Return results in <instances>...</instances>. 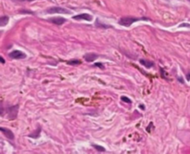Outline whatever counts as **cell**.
<instances>
[{"label": "cell", "mask_w": 190, "mask_h": 154, "mask_svg": "<svg viewBox=\"0 0 190 154\" xmlns=\"http://www.w3.org/2000/svg\"><path fill=\"white\" fill-rule=\"evenodd\" d=\"M145 18H142V19H137V18H130V17H124V18H122L121 20H119V24L122 25V26H126V27H129L131 26V24L137 22V20H143Z\"/></svg>", "instance_id": "obj_1"}, {"label": "cell", "mask_w": 190, "mask_h": 154, "mask_svg": "<svg viewBox=\"0 0 190 154\" xmlns=\"http://www.w3.org/2000/svg\"><path fill=\"white\" fill-rule=\"evenodd\" d=\"M47 12L49 14H53V13H61V14H68L71 11L64 8H61V7H52L47 9Z\"/></svg>", "instance_id": "obj_2"}, {"label": "cell", "mask_w": 190, "mask_h": 154, "mask_svg": "<svg viewBox=\"0 0 190 154\" xmlns=\"http://www.w3.org/2000/svg\"><path fill=\"white\" fill-rule=\"evenodd\" d=\"M18 110H19V105H15L12 107H9L8 109V114L10 120H14L17 117L18 114Z\"/></svg>", "instance_id": "obj_3"}, {"label": "cell", "mask_w": 190, "mask_h": 154, "mask_svg": "<svg viewBox=\"0 0 190 154\" xmlns=\"http://www.w3.org/2000/svg\"><path fill=\"white\" fill-rule=\"evenodd\" d=\"M9 58L15 59V60H19V59H24L26 58V55L23 52H22L21 50H13L12 52L9 53Z\"/></svg>", "instance_id": "obj_4"}, {"label": "cell", "mask_w": 190, "mask_h": 154, "mask_svg": "<svg viewBox=\"0 0 190 154\" xmlns=\"http://www.w3.org/2000/svg\"><path fill=\"white\" fill-rule=\"evenodd\" d=\"M72 19L73 20H92L93 17L91 16V15L87 14V13H82V14L76 15V16H73Z\"/></svg>", "instance_id": "obj_5"}, {"label": "cell", "mask_w": 190, "mask_h": 154, "mask_svg": "<svg viewBox=\"0 0 190 154\" xmlns=\"http://www.w3.org/2000/svg\"><path fill=\"white\" fill-rule=\"evenodd\" d=\"M0 131L8 137V139L14 140V134H13V132H11V130H9L8 128H5V127H0Z\"/></svg>", "instance_id": "obj_6"}, {"label": "cell", "mask_w": 190, "mask_h": 154, "mask_svg": "<svg viewBox=\"0 0 190 154\" xmlns=\"http://www.w3.org/2000/svg\"><path fill=\"white\" fill-rule=\"evenodd\" d=\"M49 22L54 23V24H57V25H62L63 23L66 22V19L61 18V17H57V18H52V19H49L48 20Z\"/></svg>", "instance_id": "obj_7"}, {"label": "cell", "mask_w": 190, "mask_h": 154, "mask_svg": "<svg viewBox=\"0 0 190 154\" xmlns=\"http://www.w3.org/2000/svg\"><path fill=\"white\" fill-rule=\"evenodd\" d=\"M84 58L86 61H88V62H92V61H94L96 59H97V55L96 53H87L84 56Z\"/></svg>", "instance_id": "obj_8"}, {"label": "cell", "mask_w": 190, "mask_h": 154, "mask_svg": "<svg viewBox=\"0 0 190 154\" xmlns=\"http://www.w3.org/2000/svg\"><path fill=\"white\" fill-rule=\"evenodd\" d=\"M140 63H141V65H144L145 67H147V68H151L154 65L152 61H148L147 60H140Z\"/></svg>", "instance_id": "obj_9"}, {"label": "cell", "mask_w": 190, "mask_h": 154, "mask_svg": "<svg viewBox=\"0 0 190 154\" xmlns=\"http://www.w3.org/2000/svg\"><path fill=\"white\" fill-rule=\"evenodd\" d=\"M8 22V16H2L1 19H0V26H5L7 25Z\"/></svg>", "instance_id": "obj_10"}, {"label": "cell", "mask_w": 190, "mask_h": 154, "mask_svg": "<svg viewBox=\"0 0 190 154\" xmlns=\"http://www.w3.org/2000/svg\"><path fill=\"white\" fill-rule=\"evenodd\" d=\"M40 132H41V127L39 126L38 129L35 130L33 133H32V134H30L29 136H30V137H33V138H37V137L39 136V135H40Z\"/></svg>", "instance_id": "obj_11"}, {"label": "cell", "mask_w": 190, "mask_h": 154, "mask_svg": "<svg viewBox=\"0 0 190 154\" xmlns=\"http://www.w3.org/2000/svg\"><path fill=\"white\" fill-rule=\"evenodd\" d=\"M67 64L68 65H79V64H81V60H71L67 61Z\"/></svg>", "instance_id": "obj_12"}, {"label": "cell", "mask_w": 190, "mask_h": 154, "mask_svg": "<svg viewBox=\"0 0 190 154\" xmlns=\"http://www.w3.org/2000/svg\"><path fill=\"white\" fill-rule=\"evenodd\" d=\"M93 147L96 148L97 150H98V151H105V148H103V147H101V146H99V145H96V144H94L93 145Z\"/></svg>", "instance_id": "obj_13"}, {"label": "cell", "mask_w": 190, "mask_h": 154, "mask_svg": "<svg viewBox=\"0 0 190 154\" xmlns=\"http://www.w3.org/2000/svg\"><path fill=\"white\" fill-rule=\"evenodd\" d=\"M121 99H122V101H124V102H126V103H129V104L132 103V100L130 99L129 97H124V96H123V97H121Z\"/></svg>", "instance_id": "obj_14"}, {"label": "cell", "mask_w": 190, "mask_h": 154, "mask_svg": "<svg viewBox=\"0 0 190 154\" xmlns=\"http://www.w3.org/2000/svg\"><path fill=\"white\" fill-rule=\"evenodd\" d=\"M95 67H98V68H100V69H104V66L101 64V63H96V64H94Z\"/></svg>", "instance_id": "obj_15"}, {"label": "cell", "mask_w": 190, "mask_h": 154, "mask_svg": "<svg viewBox=\"0 0 190 154\" xmlns=\"http://www.w3.org/2000/svg\"><path fill=\"white\" fill-rule=\"evenodd\" d=\"M161 76H162V77H164L165 79H167V77L165 76V71H164L162 69H161Z\"/></svg>", "instance_id": "obj_16"}, {"label": "cell", "mask_w": 190, "mask_h": 154, "mask_svg": "<svg viewBox=\"0 0 190 154\" xmlns=\"http://www.w3.org/2000/svg\"><path fill=\"white\" fill-rule=\"evenodd\" d=\"M0 60H1V63H2V64H4V63H5V60H4L3 57H0Z\"/></svg>", "instance_id": "obj_17"}, {"label": "cell", "mask_w": 190, "mask_h": 154, "mask_svg": "<svg viewBox=\"0 0 190 154\" xmlns=\"http://www.w3.org/2000/svg\"><path fill=\"white\" fill-rule=\"evenodd\" d=\"M187 80H189V81H190V74H188L187 75Z\"/></svg>", "instance_id": "obj_18"}, {"label": "cell", "mask_w": 190, "mask_h": 154, "mask_svg": "<svg viewBox=\"0 0 190 154\" xmlns=\"http://www.w3.org/2000/svg\"><path fill=\"white\" fill-rule=\"evenodd\" d=\"M139 107H140V108H142V109H145V107H144V105H140Z\"/></svg>", "instance_id": "obj_19"}, {"label": "cell", "mask_w": 190, "mask_h": 154, "mask_svg": "<svg viewBox=\"0 0 190 154\" xmlns=\"http://www.w3.org/2000/svg\"><path fill=\"white\" fill-rule=\"evenodd\" d=\"M27 1H33V0H27Z\"/></svg>", "instance_id": "obj_20"}, {"label": "cell", "mask_w": 190, "mask_h": 154, "mask_svg": "<svg viewBox=\"0 0 190 154\" xmlns=\"http://www.w3.org/2000/svg\"><path fill=\"white\" fill-rule=\"evenodd\" d=\"M189 1H190V0H189Z\"/></svg>", "instance_id": "obj_21"}]
</instances>
